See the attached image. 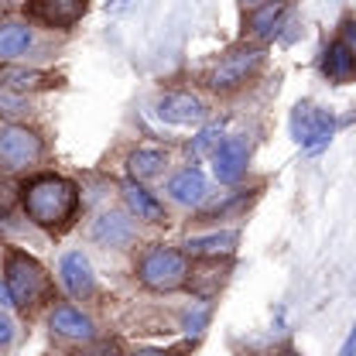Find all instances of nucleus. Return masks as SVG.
<instances>
[{
    "instance_id": "obj_1",
    "label": "nucleus",
    "mask_w": 356,
    "mask_h": 356,
    "mask_svg": "<svg viewBox=\"0 0 356 356\" xmlns=\"http://www.w3.org/2000/svg\"><path fill=\"white\" fill-rule=\"evenodd\" d=\"M17 202H21V213L28 216L31 226L48 229V233H62L79 216L83 188H79V181H72L65 175L35 172V175H28L21 181Z\"/></svg>"
},
{
    "instance_id": "obj_2",
    "label": "nucleus",
    "mask_w": 356,
    "mask_h": 356,
    "mask_svg": "<svg viewBox=\"0 0 356 356\" xmlns=\"http://www.w3.org/2000/svg\"><path fill=\"white\" fill-rule=\"evenodd\" d=\"M0 281L7 284L14 309L21 312H35L51 298V274L28 250H17V247L3 250V277Z\"/></svg>"
},
{
    "instance_id": "obj_3",
    "label": "nucleus",
    "mask_w": 356,
    "mask_h": 356,
    "mask_svg": "<svg viewBox=\"0 0 356 356\" xmlns=\"http://www.w3.org/2000/svg\"><path fill=\"white\" fill-rule=\"evenodd\" d=\"M137 281L147 288V291H158V295H168L178 291L192 281V261L181 254V247H168V243H147L140 254H137V264H134Z\"/></svg>"
},
{
    "instance_id": "obj_4",
    "label": "nucleus",
    "mask_w": 356,
    "mask_h": 356,
    "mask_svg": "<svg viewBox=\"0 0 356 356\" xmlns=\"http://www.w3.org/2000/svg\"><path fill=\"white\" fill-rule=\"evenodd\" d=\"M264 62H267L264 44H250V42L233 44V48H226L220 58L209 65L206 86L213 89V92H220V96H229V92L243 89L247 83H254L261 76Z\"/></svg>"
},
{
    "instance_id": "obj_5",
    "label": "nucleus",
    "mask_w": 356,
    "mask_h": 356,
    "mask_svg": "<svg viewBox=\"0 0 356 356\" xmlns=\"http://www.w3.org/2000/svg\"><path fill=\"white\" fill-rule=\"evenodd\" d=\"M44 158V137L28 124H0V175H24Z\"/></svg>"
},
{
    "instance_id": "obj_6",
    "label": "nucleus",
    "mask_w": 356,
    "mask_h": 356,
    "mask_svg": "<svg viewBox=\"0 0 356 356\" xmlns=\"http://www.w3.org/2000/svg\"><path fill=\"white\" fill-rule=\"evenodd\" d=\"M89 10V0H28L24 21L42 24L48 31H72Z\"/></svg>"
},
{
    "instance_id": "obj_7",
    "label": "nucleus",
    "mask_w": 356,
    "mask_h": 356,
    "mask_svg": "<svg viewBox=\"0 0 356 356\" xmlns=\"http://www.w3.org/2000/svg\"><path fill=\"white\" fill-rule=\"evenodd\" d=\"M48 329H51L55 339L76 343V346H86V343H92V339L99 336L92 315L83 312L76 302H55V305L48 309Z\"/></svg>"
},
{
    "instance_id": "obj_8",
    "label": "nucleus",
    "mask_w": 356,
    "mask_h": 356,
    "mask_svg": "<svg viewBox=\"0 0 356 356\" xmlns=\"http://www.w3.org/2000/svg\"><path fill=\"white\" fill-rule=\"evenodd\" d=\"M137 233H140L137 220L127 209H103L89 222V240L96 247H106V250H131L137 243Z\"/></svg>"
},
{
    "instance_id": "obj_9",
    "label": "nucleus",
    "mask_w": 356,
    "mask_h": 356,
    "mask_svg": "<svg viewBox=\"0 0 356 356\" xmlns=\"http://www.w3.org/2000/svg\"><path fill=\"white\" fill-rule=\"evenodd\" d=\"M154 113L161 124L168 127H202L206 117H209V106L199 92H188V89H175V92H165L158 103H154Z\"/></svg>"
},
{
    "instance_id": "obj_10",
    "label": "nucleus",
    "mask_w": 356,
    "mask_h": 356,
    "mask_svg": "<svg viewBox=\"0 0 356 356\" xmlns=\"http://www.w3.org/2000/svg\"><path fill=\"white\" fill-rule=\"evenodd\" d=\"M288 10H291V0H261V3L247 7L243 10V42L264 44L277 38L288 21Z\"/></svg>"
},
{
    "instance_id": "obj_11",
    "label": "nucleus",
    "mask_w": 356,
    "mask_h": 356,
    "mask_svg": "<svg viewBox=\"0 0 356 356\" xmlns=\"http://www.w3.org/2000/svg\"><path fill=\"white\" fill-rule=\"evenodd\" d=\"M209 158H213V178L220 185H240L247 178V168H250V140L243 134L222 137Z\"/></svg>"
},
{
    "instance_id": "obj_12",
    "label": "nucleus",
    "mask_w": 356,
    "mask_h": 356,
    "mask_svg": "<svg viewBox=\"0 0 356 356\" xmlns=\"http://www.w3.org/2000/svg\"><path fill=\"white\" fill-rule=\"evenodd\" d=\"M58 284L72 302H86L96 295V270L83 250H65L58 257Z\"/></svg>"
},
{
    "instance_id": "obj_13",
    "label": "nucleus",
    "mask_w": 356,
    "mask_h": 356,
    "mask_svg": "<svg viewBox=\"0 0 356 356\" xmlns=\"http://www.w3.org/2000/svg\"><path fill=\"white\" fill-rule=\"evenodd\" d=\"M165 195L175 202V206H185V209H199L206 199H209V181L206 175L195 168V165H185L168 175L165 181Z\"/></svg>"
},
{
    "instance_id": "obj_14",
    "label": "nucleus",
    "mask_w": 356,
    "mask_h": 356,
    "mask_svg": "<svg viewBox=\"0 0 356 356\" xmlns=\"http://www.w3.org/2000/svg\"><path fill=\"white\" fill-rule=\"evenodd\" d=\"M120 199H124V209H127L137 222H154V226H161V222L168 220L165 202H161L147 185H140V181H134V178H124V181H120Z\"/></svg>"
},
{
    "instance_id": "obj_15",
    "label": "nucleus",
    "mask_w": 356,
    "mask_h": 356,
    "mask_svg": "<svg viewBox=\"0 0 356 356\" xmlns=\"http://www.w3.org/2000/svg\"><path fill=\"white\" fill-rule=\"evenodd\" d=\"M31 44H35V24H28L24 17L0 21V65H14L31 51Z\"/></svg>"
},
{
    "instance_id": "obj_16",
    "label": "nucleus",
    "mask_w": 356,
    "mask_h": 356,
    "mask_svg": "<svg viewBox=\"0 0 356 356\" xmlns=\"http://www.w3.org/2000/svg\"><path fill=\"white\" fill-rule=\"evenodd\" d=\"M236 243H240L236 229H213V233L188 236L185 247H181V254H185L188 261H192V257H199V261H220V257H229V254L236 250Z\"/></svg>"
},
{
    "instance_id": "obj_17",
    "label": "nucleus",
    "mask_w": 356,
    "mask_h": 356,
    "mask_svg": "<svg viewBox=\"0 0 356 356\" xmlns=\"http://www.w3.org/2000/svg\"><path fill=\"white\" fill-rule=\"evenodd\" d=\"M318 72H322L329 83L346 86V83L356 76V48L353 44H346V42H339V38H332V42L322 48Z\"/></svg>"
},
{
    "instance_id": "obj_18",
    "label": "nucleus",
    "mask_w": 356,
    "mask_h": 356,
    "mask_svg": "<svg viewBox=\"0 0 356 356\" xmlns=\"http://www.w3.org/2000/svg\"><path fill=\"white\" fill-rule=\"evenodd\" d=\"M168 165H172L168 151H165V147H154V144H140V147H134L131 154L124 158L127 178L140 181V185H144V181H151V178H161Z\"/></svg>"
},
{
    "instance_id": "obj_19",
    "label": "nucleus",
    "mask_w": 356,
    "mask_h": 356,
    "mask_svg": "<svg viewBox=\"0 0 356 356\" xmlns=\"http://www.w3.org/2000/svg\"><path fill=\"white\" fill-rule=\"evenodd\" d=\"M55 83H58V79H55L51 72H44V69H31V65H0V89H7V92L28 96V92L55 86Z\"/></svg>"
},
{
    "instance_id": "obj_20",
    "label": "nucleus",
    "mask_w": 356,
    "mask_h": 356,
    "mask_svg": "<svg viewBox=\"0 0 356 356\" xmlns=\"http://www.w3.org/2000/svg\"><path fill=\"white\" fill-rule=\"evenodd\" d=\"M336 113L332 110H318L315 106V117H312L309 131L302 134V140H298V147L305 151V154H318L322 147H329V140L336 137Z\"/></svg>"
},
{
    "instance_id": "obj_21",
    "label": "nucleus",
    "mask_w": 356,
    "mask_h": 356,
    "mask_svg": "<svg viewBox=\"0 0 356 356\" xmlns=\"http://www.w3.org/2000/svg\"><path fill=\"white\" fill-rule=\"evenodd\" d=\"M31 113V99L21 92H7L0 89V120L3 124H21V117Z\"/></svg>"
},
{
    "instance_id": "obj_22",
    "label": "nucleus",
    "mask_w": 356,
    "mask_h": 356,
    "mask_svg": "<svg viewBox=\"0 0 356 356\" xmlns=\"http://www.w3.org/2000/svg\"><path fill=\"white\" fill-rule=\"evenodd\" d=\"M220 140H222V124H202V127H199V134L192 137V144H188V158L213 154Z\"/></svg>"
},
{
    "instance_id": "obj_23",
    "label": "nucleus",
    "mask_w": 356,
    "mask_h": 356,
    "mask_svg": "<svg viewBox=\"0 0 356 356\" xmlns=\"http://www.w3.org/2000/svg\"><path fill=\"white\" fill-rule=\"evenodd\" d=\"M209 318H213V309L206 305V302H195L192 309L181 315V329L192 336V339H199L202 332H206V325H209Z\"/></svg>"
},
{
    "instance_id": "obj_24",
    "label": "nucleus",
    "mask_w": 356,
    "mask_h": 356,
    "mask_svg": "<svg viewBox=\"0 0 356 356\" xmlns=\"http://www.w3.org/2000/svg\"><path fill=\"white\" fill-rule=\"evenodd\" d=\"M312 117H315V103H309V99H302V103L291 110V137H295V140H302V134L309 131Z\"/></svg>"
},
{
    "instance_id": "obj_25",
    "label": "nucleus",
    "mask_w": 356,
    "mask_h": 356,
    "mask_svg": "<svg viewBox=\"0 0 356 356\" xmlns=\"http://www.w3.org/2000/svg\"><path fill=\"white\" fill-rule=\"evenodd\" d=\"M76 356H120V350H117V343L113 339H92V343H86V346H79V353Z\"/></svg>"
},
{
    "instance_id": "obj_26",
    "label": "nucleus",
    "mask_w": 356,
    "mask_h": 356,
    "mask_svg": "<svg viewBox=\"0 0 356 356\" xmlns=\"http://www.w3.org/2000/svg\"><path fill=\"white\" fill-rule=\"evenodd\" d=\"M14 336H17V325H14L10 312H3V309H0V353L14 346Z\"/></svg>"
},
{
    "instance_id": "obj_27",
    "label": "nucleus",
    "mask_w": 356,
    "mask_h": 356,
    "mask_svg": "<svg viewBox=\"0 0 356 356\" xmlns=\"http://www.w3.org/2000/svg\"><path fill=\"white\" fill-rule=\"evenodd\" d=\"M14 202H17V192H14L10 185H3V181H0V216H7Z\"/></svg>"
},
{
    "instance_id": "obj_28",
    "label": "nucleus",
    "mask_w": 356,
    "mask_h": 356,
    "mask_svg": "<svg viewBox=\"0 0 356 356\" xmlns=\"http://www.w3.org/2000/svg\"><path fill=\"white\" fill-rule=\"evenodd\" d=\"M127 356H178L175 350H161V346H137Z\"/></svg>"
},
{
    "instance_id": "obj_29",
    "label": "nucleus",
    "mask_w": 356,
    "mask_h": 356,
    "mask_svg": "<svg viewBox=\"0 0 356 356\" xmlns=\"http://www.w3.org/2000/svg\"><path fill=\"white\" fill-rule=\"evenodd\" d=\"M103 7H106V14H124L131 7V0H106Z\"/></svg>"
},
{
    "instance_id": "obj_30",
    "label": "nucleus",
    "mask_w": 356,
    "mask_h": 356,
    "mask_svg": "<svg viewBox=\"0 0 356 356\" xmlns=\"http://www.w3.org/2000/svg\"><path fill=\"white\" fill-rule=\"evenodd\" d=\"M339 356H356V332H350V336H346V343H343Z\"/></svg>"
},
{
    "instance_id": "obj_31",
    "label": "nucleus",
    "mask_w": 356,
    "mask_h": 356,
    "mask_svg": "<svg viewBox=\"0 0 356 356\" xmlns=\"http://www.w3.org/2000/svg\"><path fill=\"white\" fill-rule=\"evenodd\" d=\"M0 309L7 312V309H14V302H10V291H7V284L0 281Z\"/></svg>"
},
{
    "instance_id": "obj_32",
    "label": "nucleus",
    "mask_w": 356,
    "mask_h": 356,
    "mask_svg": "<svg viewBox=\"0 0 356 356\" xmlns=\"http://www.w3.org/2000/svg\"><path fill=\"white\" fill-rule=\"evenodd\" d=\"M243 3H247V7H254V3H261V0H243Z\"/></svg>"
}]
</instances>
